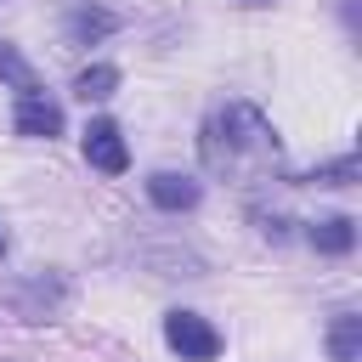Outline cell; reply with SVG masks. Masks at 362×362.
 Wrapping results in <instances>:
<instances>
[{
	"label": "cell",
	"instance_id": "6",
	"mask_svg": "<svg viewBox=\"0 0 362 362\" xmlns=\"http://www.w3.org/2000/svg\"><path fill=\"white\" fill-rule=\"evenodd\" d=\"M0 79H6L17 96H45V90H40V74H34V62H28L17 45H6V40H0Z\"/></svg>",
	"mask_w": 362,
	"mask_h": 362
},
{
	"label": "cell",
	"instance_id": "9",
	"mask_svg": "<svg viewBox=\"0 0 362 362\" xmlns=\"http://www.w3.org/2000/svg\"><path fill=\"white\" fill-rule=\"evenodd\" d=\"M356 345H362V317L339 311V317H334V334H328V351H334V362H356Z\"/></svg>",
	"mask_w": 362,
	"mask_h": 362
},
{
	"label": "cell",
	"instance_id": "10",
	"mask_svg": "<svg viewBox=\"0 0 362 362\" xmlns=\"http://www.w3.org/2000/svg\"><path fill=\"white\" fill-rule=\"evenodd\" d=\"M68 28H74L79 40H85V34H107V28H113V17H107V11H96V6H74Z\"/></svg>",
	"mask_w": 362,
	"mask_h": 362
},
{
	"label": "cell",
	"instance_id": "8",
	"mask_svg": "<svg viewBox=\"0 0 362 362\" xmlns=\"http://www.w3.org/2000/svg\"><path fill=\"white\" fill-rule=\"evenodd\" d=\"M74 90H79V102H107V96L119 90V68H107V62H90V68L74 79Z\"/></svg>",
	"mask_w": 362,
	"mask_h": 362
},
{
	"label": "cell",
	"instance_id": "1",
	"mask_svg": "<svg viewBox=\"0 0 362 362\" xmlns=\"http://www.w3.org/2000/svg\"><path fill=\"white\" fill-rule=\"evenodd\" d=\"M198 153H204V164H209L215 175H226V181H238V187H255V181H266V175H277V164H283V147H277L272 124H266L260 107H249V102L215 107V113L204 119Z\"/></svg>",
	"mask_w": 362,
	"mask_h": 362
},
{
	"label": "cell",
	"instance_id": "4",
	"mask_svg": "<svg viewBox=\"0 0 362 362\" xmlns=\"http://www.w3.org/2000/svg\"><path fill=\"white\" fill-rule=\"evenodd\" d=\"M17 130L23 136H62V107L51 96H17Z\"/></svg>",
	"mask_w": 362,
	"mask_h": 362
},
{
	"label": "cell",
	"instance_id": "12",
	"mask_svg": "<svg viewBox=\"0 0 362 362\" xmlns=\"http://www.w3.org/2000/svg\"><path fill=\"white\" fill-rule=\"evenodd\" d=\"M0 255H6V226H0Z\"/></svg>",
	"mask_w": 362,
	"mask_h": 362
},
{
	"label": "cell",
	"instance_id": "11",
	"mask_svg": "<svg viewBox=\"0 0 362 362\" xmlns=\"http://www.w3.org/2000/svg\"><path fill=\"white\" fill-rule=\"evenodd\" d=\"M351 175H356V158H351V153H345V158H339V164H328V170H317V175H311V181H322V187H345V181H351Z\"/></svg>",
	"mask_w": 362,
	"mask_h": 362
},
{
	"label": "cell",
	"instance_id": "2",
	"mask_svg": "<svg viewBox=\"0 0 362 362\" xmlns=\"http://www.w3.org/2000/svg\"><path fill=\"white\" fill-rule=\"evenodd\" d=\"M164 339H170V351H181V362H209L221 351V334L198 311H170L164 317Z\"/></svg>",
	"mask_w": 362,
	"mask_h": 362
},
{
	"label": "cell",
	"instance_id": "7",
	"mask_svg": "<svg viewBox=\"0 0 362 362\" xmlns=\"http://www.w3.org/2000/svg\"><path fill=\"white\" fill-rule=\"evenodd\" d=\"M351 243H356V221L351 215H328V221L311 226V249H322V255H351Z\"/></svg>",
	"mask_w": 362,
	"mask_h": 362
},
{
	"label": "cell",
	"instance_id": "3",
	"mask_svg": "<svg viewBox=\"0 0 362 362\" xmlns=\"http://www.w3.org/2000/svg\"><path fill=\"white\" fill-rule=\"evenodd\" d=\"M85 158H90L102 175H119V170L130 164V147H124V136H119L113 119H90V124H85Z\"/></svg>",
	"mask_w": 362,
	"mask_h": 362
},
{
	"label": "cell",
	"instance_id": "5",
	"mask_svg": "<svg viewBox=\"0 0 362 362\" xmlns=\"http://www.w3.org/2000/svg\"><path fill=\"white\" fill-rule=\"evenodd\" d=\"M147 198H153L158 209H192V204H198V181H192V175H175V170H158V175L147 181Z\"/></svg>",
	"mask_w": 362,
	"mask_h": 362
}]
</instances>
